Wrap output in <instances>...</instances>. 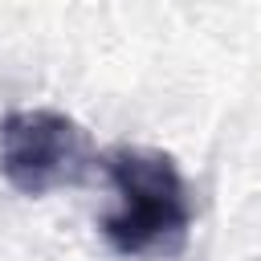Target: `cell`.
<instances>
[{
  "mask_svg": "<svg viewBox=\"0 0 261 261\" xmlns=\"http://www.w3.org/2000/svg\"><path fill=\"white\" fill-rule=\"evenodd\" d=\"M114 212L102 237L118 257H175L192 237V192L179 163L155 147H114L102 155Z\"/></svg>",
  "mask_w": 261,
  "mask_h": 261,
  "instance_id": "obj_1",
  "label": "cell"
},
{
  "mask_svg": "<svg viewBox=\"0 0 261 261\" xmlns=\"http://www.w3.org/2000/svg\"><path fill=\"white\" fill-rule=\"evenodd\" d=\"M94 163L90 135L61 110L29 106L0 118V175L20 196L37 200L57 188H73Z\"/></svg>",
  "mask_w": 261,
  "mask_h": 261,
  "instance_id": "obj_2",
  "label": "cell"
}]
</instances>
